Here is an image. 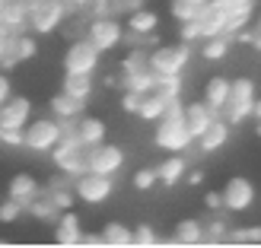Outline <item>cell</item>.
<instances>
[{
  "label": "cell",
  "mask_w": 261,
  "mask_h": 248,
  "mask_svg": "<svg viewBox=\"0 0 261 248\" xmlns=\"http://www.w3.org/2000/svg\"><path fill=\"white\" fill-rule=\"evenodd\" d=\"M255 83L249 76H239V80H232V89H229V99L223 105V115L229 124H242L245 118H252V108H255Z\"/></svg>",
  "instance_id": "1"
},
{
  "label": "cell",
  "mask_w": 261,
  "mask_h": 248,
  "mask_svg": "<svg viewBox=\"0 0 261 248\" xmlns=\"http://www.w3.org/2000/svg\"><path fill=\"white\" fill-rule=\"evenodd\" d=\"M188 61H191V48H188V42H181V45H163V48H156L153 54L147 58L150 70L160 73V76H178L181 70H185Z\"/></svg>",
  "instance_id": "2"
},
{
  "label": "cell",
  "mask_w": 261,
  "mask_h": 248,
  "mask_svg": "<svg viewBox=\"0 0 261 248\" xmlns=\"http://www.w3.org/2000/svg\"><path fill=\"white\" fill-rule=\"evenodd\" d=\"M61 140V118L51 121V118H38V121H29L25 124V140L22 147H29L35 153H51Z\"/></svg>",
  "instance_id": "3"
},
{
  "label": "cell",
  "mask_w": 261,
  "mask_h": 248,
  "mask_svg": "<svg viewBox=\"0 0 261 248\" xmlns=\"http://www.w3.org/2000/svg\"><path fill=\"white\" fill-rule=\"evenodd\" d=\"M73 191L83 204H106L109 194H112V175H102V172H93L86 169L83 175L73 178Z\"/></svg>",
  "instance_id": "4"
},
{
  "label": "cell",
  "mask_w": 261,
  "mask_h": 248,
  "mask_svg": "<svg viewBox=\"0 0 261 248\" xmlns=\"http://www.w3.org/2000/svg\"><path fill=\"white\" fill-rule=\"evenodd\" d=\"M64 22V4L61 0H32L29 4V25L38 35L55 32Z\"/></svg>",
  "instance_id": "5"
},
{
  "label": "cell",
  "mask_w": 261,
  "mask_h": 248,
  "mask_svg": "<svg viewBox=\"0 0 261 248\" xmlns=\"http://www.w3.org/2000/svg\"><path fill=\"white\" fill-rule=\"evenodd\" d=\"M102 51L89 42V38H76V42L64 51V70L67 73H93L99 64Z\"/></svg>",
  "instance_id": "6"
},
{
  "label": "cell",
  "mask_w": 261,
  "mask_h": 248,
  "mask_svg": "<svg viewBox=\"0 0 261 248\" xmlns=\"http://www.w3.org/2000/svg\"><path fill=\"white\" fill-rule=\"evenodd\" d=\"M160 127H156V147H163V150H169V153H185L191 143H194V134L188 130V124H185V118L181 121H156Z\"/></svg>",
  "instance_id": "7"
},
{
  "label": "cell",
  "mask_w": 261,
  "mask_h": 248,
  "mask_svg": "<svg viewBox=\"0 0 261 248\" xmlns=\"http://www.w3.org/2000/svg\"><path fill=\"white\" fill-rule=\"evenodd\" d=\"M86 38H89V42H93L99 51H112V48L121 45L124 32H121V22L115 19V16H96L93 22H89Z\"/></svg>",
  "instance_id": "8"
},
{
  "label": "cell",
  "mask_w": 261,
  "mask_h": 248,
  "mask_svg": "<svg viewBox=\"0 0 261 248\" xmlns=\"http://www.w3.org/2000/svg\"><path fill=\"white\" fill-rule=\"evenodd\" d=\"M223 194V207L229 213H242V210H249V207L255 204V185L249 178H242V175H236V178H229L226 181V188L220 191Z\"/></svg>",
  "instance_id": "9"
},
{
  "label": "cell",
  "mask_w": 261,
  "mask_h": 248,
  "mask_svg": "<svg viewBox=\"0 0 261 248\" xmlns=\"http://www.w3.org/2000/svg\"><path fill=\"white\" fill-rule=\"evenodd\" d=\"M86 156H89V169H93V172H102V175H115V172L124 166V153H121V147L106 143V140L96 143V147H89Z\"/></svg>",
  "instance_id": "10"
},
{
  "label": "cell",
  "mask_w": 261,
  "mask_h": 248,
  "mask_svg": "<svg viewBox=\"0 0 261 248\" xmlns=\"http://www.w3.org/2000/svg\"><path fill=\"white\" fill-rule=\"evenodd\" d=\"M32 118V102L25 96H16V99H7L4 105H0V130H25Z\"/></svg>",
  "instance_id": "11"
},
{
  "label": "cell",
  "mask_w": 261,
  "mask_h": 248,
  "mask_svg": "<svg viewBox=\"0 0 261 248\" xmlns=\"http://www.w3.org/2000/svg\"><path fill=\"white\" fill-rule=\"evenodd\" d=\"M55 242L64 248H76L83 245V223L73 210H64V216L58 219V229H55Z\"/></svg>",
  "instance_id": "12"
},
{
  "label": "cell",
  "mask_w": 261,
  "mask_h": 248,
  "mask_svg": "<svg viewBox=\"0 0 261 248\" xmlns=\"http://www.w3.org/2000/svg\"><path fill=\"white\" fill-rule=\"evenodd\" d=\"M198 29H201V42H204V38H214V35H223L226 32V13L220 10L214 0L201 7V13H198Z\"/></svg>",
  "instance_id": "13"
},
{
  "label": "cell",
  "mask_w": 261,
  "mask_h": 248,
  "mask_svg": "<svg viewBox=\"0 0 261 248\" xmlns=\"http://www.w3.org/2000/svg\"><path fill=\"white\" fill-rule=\"evenodd\" d=\"M214 121H217V112L207 105V102H191V105H185V124H188V130L194 134V140H198Z\"/></svg>",
  "instance_id": "14"
},
{
  "label": "cell",
  "mask_w": 261,
  "mask_h": 248,
  "mask_svg": "<svg viewBox=\"0 0 261 248\" xmlns=\"http://www.w3.org/2000/svg\"><path fill=\"white\" fill-rule=\"evenodd\" d=\"M166 242L169 245H204V223L201 219H181V223H175L172 236Z\"/></svg>",
  "instance_id": "15"
},
{
  "label": "cell",
  "mask_w": 261,
  "mask_h": 248,
  "mask_svg": "<svg viewBox=\"0 0 261 248\" xmlns=\"http://www.w3.org/2000/svg\"><path fill=\"white\" fill-rule=\"evenodd\" d=\"M229 127H232V124H229L226 118H223V121L217 118V121H214V124L207 127L201 137H198L201 153H217V150H223V147H226V140H229Z\"/></svg>",
  "instance_id": "16"
},
{
  "label": "cell",
  "mask_w": 261,
  "mask_h": 248,
  "mask_svg": "<svg viewBox=\"0 0 261 248\" xmlns=\"http://www.w3.org/2000/svg\"><path fill=\"white\" fill-rule=\"evenodd\" d=\"M29 4L32 0H7L0 7V25H7L10 32H16L19 25L29 22Z\"/></svg>",
  "instance_id": "17"
},
{
  "label": "cell",
  "mask_w": 261,
  "mask_h": 248,
  "mask_svg": "<svg viewBox=\"0 0 261 248\" xmlns=\"http://www.w3.org/2000/svg\"><path fill=\"white\" fill-rule=\"evenodd\" d=\"M229 89H232V80H226V76H211L207 86H204V102L214 112H223L226 99H229Z\"/></svg>",
  "instance_id": "18"
},
{
  "label": "cell",
  "mask_w": 261,
  "mask_h": 248,
  "mask_svg": "<svg viewBox=\"0 0 261 248\" xmlns=\"http://www.w3.org/2000/svg\"><path fill=\"white\" fill-rule=\"evenodd\" d=\"M38 191H42V188H38L35 175H29V172H19V175H13V178H10V188H7V194H10V198L22 201L25 207H29V201L35 198Z\"/></svg>",
  "instance_id": "19"
},
{
  "label": "cell",
  "mask_w": 261,
  "mask_h": 248,
  "mask_svg": "<svg viewBox=\"0 0 261 248\" xmlns=\"http://www.w3.org/2000/svg\"><path fill=\"white\" fill-rule=\"evenodd\" d=\"M76 137H80V143L86 150L96 147V143L106 140V121L102 118H80L76 121Z\"/></svg>",
  "instance_id": "20"
},
{
  "label": "cell",
  "mask_w": 261,
  "mask_h": 248,
  "mask_svg": "<svg viewBox=\"0 0 261 248\" xmlns=\"http://www.w3.org/2000/svg\"><path fill=\"white\" fill-rule=\"evenodd\" d=\"M166 105H169V99H166L163 93H156V89H150V93H143L137 115H140L143 121H160L163 112H166Z\"/></svg>",
  "instance_id": "21"
},
{
  "label": "cell",
  "mask_w": 261,
  "mask_h": 248,
  "mask_svg": "<svg viewBox=\"0 0 261 248\" xmlns=\"http://www.w3.org/2000/svg\"><path fill=\"white\" fill-rule=\"evenodd\" d=\"M102 239H106V245H112V248H127V245H134V229H127L124 223L112 219V223L102 226Z\"/></svg>",
  "instance_id": "22"
},
{
  "label": "cell",
  "mask_w": 261,
  "mask_h": 248,
  "mask_svg": "<svg viewBox=\"0 0 261 248\" xmlns=\"http://www.w3.org/2000/svg\"><path fill=\"white\" fill-rule=\"evenodd\" d=\"M156 25H160V16H156L153 10H130V16H127V29L134 32V35H150L156 32Z\"/></svg>",
  "instance_id": "23"
},
{
  "label": "cell",
  "mask_w": 261,
  "mask_h": 248,
  "mask_svg": "<svg viewBox=\"0 0 261 248\" xmlns=\"http://www.w3.org/2000/svg\"><path fill=\"white\" fill-rule=\"evenodd\" d=\"M83 105H86L83 99H73L70 93H64V89H61V93H58L55 99H51V112H55L58 118H70V121H73L76 115L83 112Z\"/></svg>",
  "instance_id": "24"
},
{
  "label": "cell",
  "mask_w": 261,
  "mask_h": 248,
  "mask_svg": "<svg viewBox=\"0 0 261 248\" xmlns=\"http://www.w3.org/2000/svg\"><path fill=\"white\" fill-rule=\"evenodd\" d=\"M64 93H70L73 99H89L93 96V73H67L64 76Z\"/></svg>",
  "instance_id": "25"
},
{
  "label": "cell",
  "mask_w": 261,
  "mask_h": 248,
  "mask_svg": "<svg viewBox=\"0 0 261 248\" xmlns=\"http://www.w3.org/2000/svg\"><path fill=\"white\" fill-rule=\"evenodd\" d=\"M156 175H160V181H163L166 188L178 185V181L185 178V159H181V156H169V159L156 169Z\"/></svg>",
  "instance_id": "26"
},
{
  "label": "cell",
  "mask_w": 261,
  "mask_h": 248,
  "mask_svg": "<svg viewBox=\"0 0 261 248\" xmlns=\"http://www.w3.org/2000/svg\"><path fill=\"white\" fill-rule=\"evenodd\" d=\"M232 45V35H214V38H204V48H201V54L204 61H223L226 58V51Z\"/></svg>",
  "instance_id": "27"
},
{
  "label": "cell",
  "mask_w": 261,
  "mask_h": 248,
  "mask_svg": "<svg viewBox=\"0 0 261 248\" xmlns=\"http://www.w3.org/2000/svg\"><path fill=\"white\" fill-rule=\"evenodd\" d=\"M29 213L38 216V219H51V216H58V204L51 201V194H42V191H38L35 198L29 201Z\"/></svg>",
  "instance_id": "28"
},
{
  "label": "cell",
  "mask_w": 261,
  "mask_h": 248,
  "mask_svg": "<svg viewBox=\"0 0 261 248\" xmlns=\"http://www.w3.org/2000/svg\"><path fill=\"white\" fill-rule=\"evenodd\" d=\"M13 54H16V61H32L38 54V42L32 35H16L13 38Z\"/></svg>",
  "instance_id": "29"
},
{
  "label": "cell",
  "mask_w": 261,
  "mask_h": 248,
  "mask_svg": "<svg viewBox=\"0 0 261 248\" xmlns=\"http://www.w3.org/2000/svg\"><path fill=\"white\" fill-rule=\"evenodd\" d=\"M169 13H172V16L178 19V25H181V22H188V19H198L201 7L191 4V0H172V4H169Z\"/></svg>",
  "instance_id": "30"
},
{
  "label": "cell",
  "mask_w": 261,
  "mask_h": 248,
  "mask_svg": "<svg viewBox=\"0 0 261 248\" xmlns=\"http://www.w3.org/2000/svg\"><path fill=\"white\" fill-rule=\"evenodd\" d=\"M217 242H229V226L223 219H211L204 226V245H217Z\"/></svg>",
  "instance_id": "31"
},
{
  "label": "cell",
  "mask_w": 261,
  "mask_h": 248,
  "mask_svg": "<svg viewBox=\"0 0 261 248\" xmlns=\"http://www.w3.org/2000/svg\"><path fill=\"white\" fill-rule=\"evenodd\" d=\"M229 242H236V245H255V242H261V226H239V229L229 226Z\"/></svg>",
  "instance_id": "32"
},
{
  "label": "cell",
  "mask_w": 261,
  "mask_h": 248,
  "mask_svg": "<svg viewBox=\"0 0 261 248\" xmlns=\"http://www.w3.org/2000/svg\"><path fill=\"white\" fill-rule=\"evenodd\" d=\"M29 210L22 201H16V198H7L4 204H0V223H16V219Z\"/></svg>",
  "instance_id": "33"
},
{
  "label": "cell",
  "mask_w": 261,
  "mask_h": 248,
  "mask_svg": "<svg viewBox=\"0 0 261 248\" xmlns=\"http://www.w3.org/2000/svg\"><path fill=\"white\" fill-rule=\"evenodd\" d=\"M153 89H156V93H163L166 99H178L181 96V80H178V76H160V73H156Z\"/></svg>",
  "instance_id": "34"
},
{
  "label": "cell",
  "mask_w": 261,
  "mask_h": 248,
  "mask_svg": "<svg viewBox=\"0 0 261 248\" xmlns=\"http://www.w3.org/2000/svg\"><path fill=\"white\" fill-rule=\"evenodd\" d=\"M163 239L156 236V229L153 226H134V245H140V248H153V245H160Z\"/></svg>",
  "instance_id": "35"
},
{
  "label": "cell",
  "mask_w": 261,
  "mask_h": 248,
  "mask_svg": "<svg viewBox=\"0 0 261 248\" xmlns=\"http://www.w3.org/2000/svg\"><path fill=\"white\" fill-rule=\"evenodd\" d=\"M48 194H51V201L58 204V210H70V207H73V201H76V191H70V188H61V185L48 188Z\"/></svg>",
  "instance_id": "36"
},
{
  "label": "cell",
  "mask_w": 261,
  "mask_h": 248,
  "mask_svg": "<svg viewBox=\"0 0 261 248\" xmlns=\"http://www.w3.org/2000/svg\"><path fill=\"white\" fill-rule=\"evenodd\" d=\"M214 4L226 13V16H232V13H252L255 10V0H214Z\"/></svg>",
  "instance_id": "37"
},
{
  "label": "cell",
  "mask_w": 261,
  "mask_h": 248,
  "mask_svg": "<svg viewBox=\"0 0 261 248\" xmlns=\"http://www.w3.org/2000/svg\"><path fill=\"white\" fill-rule=\"evenodd\" d=\"M156 181H160V175H156V169H140V172L134 175V188H140V191H147V188H153Z\"/></svg>",
  "instance_id": "38"
},
{
  "label": "cell",
  "mask_w": 261,
  "mask_h": 248,
  "mask_svg": "<svg viewBox=\"0 0 261 248\" xmlns=\"http://www.w3.org/2000/svg\"><path fill=\"white\" fill-rule=\"evenodd\" d=\"M140 99H143V93H134V89H124L121 108H124V112H130V115H137V108H140Z\"/></svg>",
  "instance_id": "39"
},
{
  "label": "cell",
  "mask_w": 261,
  "mask_h": 248,
  "mask_svg": "<svg viewBox=\"0 0 261 248\" xmlns=\"http://www.w3.org/2000/svg\"><path fill=\"white\" fill-rule=\"evenodd\" d=\"M201 38V29H198V19H188V22H181V42H198Z\"/></svg>",
  "instance_id": "40"
},
{
  "label": "cell",
  "mask_w": 261,
  "mask_h": 248,
  "mask_svg": "<svg viewBox=\"0 0 261 248\" xmlns=\"http://www.w3.org/2000/svg\"><path fill=\"white\" fill-rule=\"evenodd\" d=\"M13 38H16V35H13L7 25H0V61H4L10 51H13Z\"/></svg>",
  "instance_id": "41"
},
{
  "label": "cell",
  "mask_w": 261,
  "mask_h": 248,
  "mask_svg": "<svg viewBox=\"0 0 261 248\" xmlns=\"http://www.w3.org/2000/svg\"><path fill=\"white\" fill-rule=\"evenodd\" d=\"M204 204H207V210H223V194H220V191H207Z\"/></svg>",
  "instance_id": "42"
},
{
  "label": "cell",
  "mask_w": 261,
  "mask_h": 248,
  "mask_svg": "<svg viewBox=\"0 0 261 248\" xmlns=\"http://www.w3.org/2000/svg\"><path fill=\"white\" fill-rule=\"evenodd\" d=\"M13 96V86H10V76L7 73H0V105H4V102Z\"/></svg>",
  "instance_id": "43"
},
{
  "label": "cell",
  "mask_w": 261,
  "mask_h": 248,
  "mask_svg": "<svg viewBox=\"0 0 261 248\" xmlns=\"http://www.w3.org/2000/svg\"><path fill=\"white\" fill-rule=\"evenodd\" d=\"M83 245H106V239H102V232L99 236H83Z\"/></svg>",
  "instance_id": "44"
},
{
  "label": "cell",
  "mask_w": 261,
  "mask_h": 248,
  "mask_svg": "<svg viewBox=\"0 0 261 248\" xmlns=\"http://www.w3.org/2000/svg\"><path fill=\"white\" fill-rule=\"evenodd\" d=\"M201 181H204V172H191L188 175V185H201Z\"/></svg>",
  "instance_id": "45"
},
{
  "label": "cell",
  "mask_w": 261,
  "mask_h": 248,
  "mask_svg": "<svg viewBox=\"0 0 261 248\" xmlns=\"http://www.w3.org/2000/svg\"><path fill=\"white\" fill-rule=\"evenodd\" d=\"M252 118L261 121V99H255V108H252Z\"/></svg>",
  "instance_id": "46"
},
{
  "label": "cell",
  "mask_w": 261,
  "mask_h": 248,
  "mask_svg": "<svg viewBox=\"0 0 261 248\" xmlns=\"http://www.w3.org/2000/svg\"><path fill=\"white\" fill-rule=\"evenodd\" d=\"M70 4H73V7H89L93 0H70Z\"/></svg>",
  "instance_id": "47"
},
{
  "label": "cell",
  "mask_w": 261,
  "mask_h": 248,
  "mask_svg": "<svg viewBox=\"0 0 261 248\" xmlns=\"http://www.w3.org/2000/svg\"><path fill=\"white\" fill-rule=\"evenodd\" d=\"M252 29H258V32H261V13H258V19H255V25H252Z\"/></svg>",
  "instance_id": "48"
},
{
  "label": "cell",
  "mask_w": 261,
  "mask_h": 248,
  "mask_svg": "<svg viewBox=\"0 0 261 248\" xmlns=\"http://www.w3.org/2000/svg\"><path fill=\"white\" fill-rule=\"evenodd\" d=\"M191 4H198V7H204V4H211V0H191Z\"/></svg>",
  "instance_id": "49"
},
{
  "label": "cell",
  "mask_w": 261,
  "mask_h": 248,
  "mask_svg": "<svg viewBox=\"0 0 261 248\" xmlns=\"http://www.w3.org/2000/svg\"><path fill=\"white\" fill-rule=\"evenodd\" d=\"M255 134H258V137H261V121H258V127H255Z\"/></svg>",
  "instance_id": "50"
},
{
  "label": "cell",
  "mask_w": 261,
  "mask_h": 248,
  "mask_svg": "<svg viewBox=\"0 0 261 248\" xmlns=\"http://www.w3.org/2000/svg\"><path fill=\"white\" fill-rule=\"evenodd\" d=\"M4 4H7V0H0V7H4Z\"/></svg>",
  "instance_id": "51"
}]
</instances>
